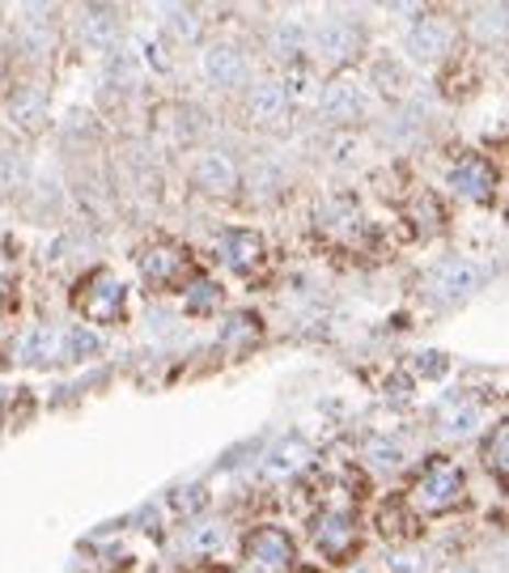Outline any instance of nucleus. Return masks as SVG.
Returning a JSON list of instances; mask_svg holds the SVG:
<instances>
[{
  "label": "nucleus",
  "instance_id": "obj_26",
  "mask_svg": "<svg viewBox=\"0 0 509 573\" xmlns=\"http://www.w3.org/2000/svg\"><path fill=\"white\" fill-rule=\"evenodd\" d=\"M64 340H68L64 357H90V352H98V345H102L94 332H81V327H77V332H64Z\"/></svg>",
  "mask_w": 509,
  "mask_h": 573
},
{
  "label": "nucleus",
  "instance_id": "obj_24",
  "mask_svg": "<svg viewBox=\"0 0 509 573\" xmlns=\"http://www.w3.org/2000/svg\"><path fill=\"white\" fill-rule=\"evenodd\" d=\"M391 570L395 573H429L433 557L425 548H408V552H391Z\"/></svg>",
  "mask_w": 509,
  "mask_h": 573
},
{
  "label": "nucleus",
  "instance_id": "obj_2",
  "mask_svg": "<svg viewBox=\"0 0 509 573\" xmlns=\"http://www.w3.org/2000/svg\"><path fill=\"white\" fill-rule=\"evenodd\" d=\"M484 281H488V272H484L479 263H472V259H445V263L433 268L429 289H433V297H438L442 306H454V302L472 297Z\"/></svg>",
  "mask_w": 509,
  "mask_h": 573
},
{
  "label": "nucleus",
  "instance_id": "obj_34",
  "mask_svg": "<svg viewBox=\"0 0 509 573\" xmlns=\"http://www.w3.org/2000/svg\"><path fill=\"white\" fill-rule=\"evenodd\" d=\"M454 573H476V570H454Z\"/></svg>",
  "mask_w": 509,
  "mask_h": 573
},
{
  "label": "nucleus",
  "instance_id": "obj_1",
  "mask_svg": "<svg viewBox=\"0 0 509 573\" xmlns=\"http://www.w3.org/2000/svg\"><path fill=\"white\" fill-rule=\"evenodd\" d=\"M318 111L331 124H365L370 120V94H365V86H357L349 77H336V81L323 86Z\"/></svg>",
  "mask_w": 509,
  "mask_h": 573
},
{
  "label": "nucleus",
  "instance_id": "obj_31",
  "mask_svg": "<svg viewBox=\"0 0 509 573\" xmlns=\"http://www.w3.org/2000/svg\"><path fill=\"white\" fill-rule=\"evenodd\" d=\"M22 170H26V161L18 158V154L0 158V188H13V183H22Z\"/></svg>",
  "mask_w": 509,
  "mask_h": 573
},
{
  "label": "nucleus",
  "instance_id": "obj_17",
  "mask_svg": "<svg viewBox=\"0 0 509 573\" xmlns=\"http://www.w3.org/2000/svg\"><path fill=\"white\" fill-rule=\"evenodd\" d=\"M81 38L90 43V47H106V43H115L120 38V18L111 13V9H90L86 13V22H81Z\"/></svg>",
  "mask_w": 509,
  "mask_h": 573
},
{
  "label": "nucleus",
  "instance_id": "obj_3",
  "mask_svg": "<svg viewBox=\"0 0 509 573\" xmlns=\"http://www.w3.org/2000/svg\"><path fill=\"white\" fill-rule=\"evenodd\" d=\"M463 497V472L450 459H433L429 472L416 484V502L420 509H450Z\"/></svg>",
  "mask_w": 509,
  "mask_h": 573
},
{
  "label": "nucleus",
  "instance_id": "obj_13",
  "mask_svg": "<svg viewBox=\"0 0 509 573\" xmlns=\"http://www.w3.org/2000/svg\"><path fill=\"white\" fill-rule=\"evenodd\" d=\"M222 255L234 272H255L259 259H263V238H259L255 229H225Z\"/></svg>",
  "mask_w": 509,
  "mask_h": 573
},
{
  "label": "nucleus",
  "instance_id": "obj_22",
  "mask_svg": "<svg viewBox=\"0 0 509 573\" xmlns=\"http://www.w3.org/2000/svg\"><path fill=\"white\" fill-rule=\"evenodd\" d=\"M179 251H170V247H158V251H149L145 259H140V268H145V277L149 281H170L174 272H179Z\"/></svg>",
  "mask_w": 509,
  "mask_h": 573
},
{
  "label": "nucleus",
  "instance_id": "obj_6",
  "mask_svg": "<svg viewBox=\"0 0 509 573\" xmlns=\"http://www.w3.org/2000/svg\"><path fill=\"white\" fill-rule=\"evenodd\" d=\"M450 43H454V26L445 18H438V13L420 18L412 31H408V52L420 64H438L450 52Z\"/></svg>",
  "mask_w": 509,
  "mask_h": 573
},
{
  "label": "nucleus",
  "instance_id": "obj_33",
  "mask_svg": "<svg viewBox=\"0 0 509 573\" xmlns=\"http://www.w3.org/2000/svg\"><path fill=\"white\" fill-rule=\"evenodd\" d=\"M4 297H9V285H4V281H0V306H4Z\"/></svg>",
  "mask_w": 509,
  "mask_h": 573
},
{
  "label": "nucleus",
  "instance_id": "obj_32",
  "mask_svg": "<svg viewBox=\"0 0 509 573\" xmlns=\"http://www.w3.org/2000/svg\"><path fill=\"white\" fill-rule=\"evenodd\" d=\"M242 336H259V323H255V318H229V327H225V340H229V345H238V340H242Z\"/></svg>",
  "mask_w": 509,
  "mask_h": 573
},
{
  "label": "nucleus",
  "instance_id": "obj_11",
  "mask_svg": "<svg viewBox=\"0 0 509 573\" xmlns=\"http://www.w3.org/2000/svg\"><path fill=\"white\" fill-rule=\"evenodd\" d=\"M195 183L208 191V195H229V191L238 188V166L229 154H204V158L195 161Z\"/></svg>",
  "mask_w": 509,
  "mask_h": 573
},
{
  "label": "nucleus",
  "instance_id": "obj_27",
  "mask_svg": "<svg viewBox=\"0 0 509 573\" xmlns=\"http://www.w3.org/2000/svg\"><path fill=\"white\" fill-rule=\"evenodd\" d=\"M344 222H357V209H352L349 200H336V204H327V209H318V225H327V229H336V225Z\"/></svg>",
  "mask_w": 509,
  "mask_h": 573
},
{
  "label": "nucleus",
  "instance_id": "obj_7",
  "mask_svg": "<svg viewBox=\"0 0 509 573\" xmlns=\"http://www.w3.org/2000/svg\"><path fill=\"white\" fill-rule=\"evenodd\" d=\"M247 557H251L259 570H285L293 561V540L281 527H259L247 536Z\"/></svg>",
  "mask_w": 509,
  "mask_h": 573
},
{
  "label": "nucleus",
  "instance_id": "obj_8",
  "mask_svg": "<svg viewBox=\"0 0 509 573\" xmlns=\"http://www.w3.org/2000/svg\"><path fill=\"white\" fill-rule=\"evenodd\" d=\"M18 34H22L26 52L47 56V52L56 47V18H52V9H47V4H26V9L18 13Z\"/></svg>",
  "mask_w": 509,
  "mask_h": 573
},
{
  "label": "nucleus",
  "instance_id": "obj_25",
  "mask_svg": "<svg viewBox=\"0 0 509 573\" xmlns=\"http://www.w3.org/2000/svg\"><path fill=\"white\" fill-rule=\"evenodd\" d=\"M506 442H509V425L501 420L497 434L488 438V450H484V459H488V468H493L497 476H506Z\"/></svg>",
  "mask_w": 509,
  "mask_h": 573
},
{
  "label": "nucleus",
  "instance_id": "obj_4",
  "mask_svg": "<svg viewBox=\"0 0 509 573\" xmlns=\"http://www.w3.org/2000/svg\"><path fill=\"white\" fill-rule=\"evenodd\" d=\"M200 72H204L208 86H217V90H234V86L247 81L251 64H247V56H242L234 43H213V47H204V56H200Z\"/></svg>",
  "mask_w": 509,
  "mask_h": 573
},
{
  "label": "nucleus",
  "instance_id": "obj_20",
  "mask_svg": "<svg viewBox=\"0 0 509 573\" xmlns=\"http://www.w3.org/2000/svg\"><path fill=\"white\" fill-rule=\"evenodd\" d=\"M161 26L174 34L179 43H195L200 38V18L183 9V4H161Z\"/></svg>",
  "mask_w": 509,
  "mask_h": 573
},
{
  "label": "nucleus",
  "instance_id": "obj_21",
  "mask_svg": "<svg viewBox=\"0 0 509 573\" xmlns=\"http://www.w3.org/2000/svg\"><path fill=\"white\" fill-rule=\"evenodd\" d=\"M43 106H47V94H43V90H18V94H13V111H9V115H13L22 127H38L43 124V115H47Z\"/></svg>",
  "mask_w": 509,
  "mask_h": 573
},
{
  "label": "nucleus",
  "instance_id": "obj_19",
  "mask_svg": "<svg viewBox=\"0 0 509 573\" xmlns=\"http://www.w3.org/2000/svg\"><path fill=\"white\" fill-rule=\"evenodd\" d=\"M472 34L479 43H501L506 38V9L501 4H479L472 13Z\"/></svg>",
  "mask_w": 509,
  "mask_h": 573
},
{
  "label": "nucleus",
  "instance_id": "obj_14",
  "mask_svg": "<svg viewBox=\"0 0 509 573\" xmlns=\"http://www.w3.org/2000/svg\"><path fill=\"white\" fill-rule=\"evenodd\" d=\"M81 306L94 318H115L120 306H124V285H120L111 272H98L94 281L86 285V293H81Z\"/></svg>",
  "mask_w": 509,
  "mask_h": 573
},
{
  "label": "nucleus",
  "instance_id": "obj_12",
  "mask_svg": "<svg viewBox=\"0 0 509 573\" xmlns=\"http://www.w3.org/2000/svg\"><path fill=\"white\" fill-rule=\"evenodd\" d=\"M450 188L467 200H488L493 195V166L484 158H459L450 170Z\"/></svg>",
  "mask_w": 509,
  "mask_h": 573
},
{
  "label": "nucleus",
  "instance_id": "obj_5",
  "mask_svg": "<svg viewBox=\"0 0 509 573\" xmlns=\"http://www.w3.org/2000/svg\"><path fill=\"white\" fill-rule=\"evenodd\" d=\"M315 47L323 64H344L361 47V26L349 18H323L315 31Z\"/></svg>",
  "mask_w": 509,
  "mask_h": 573
},
{
  "label": "nucleus",
  "instance_id": "obj_18",
  "mask_svg": "<svg viewBox=\"0 0 509 573\" xmlns=\"http://www.w3.org/2000/svg\"><path fill=\"white\" fill-rule=\"evenodd\" d=\"M183 548H188V552H222L225 523H217V518H200V523H191L188 536H183Z\"/></svg>",
  "mask_w": 509,
  "mask_h": 573
},
{
  "label": "nucleus",
  "instance_id": "obj_16",
  "mask_svg": "<svg viewBox=\"0 0 509 573\" xmlns=\"http://www.w3.org/2000/svg\"><path fill=\"white\" fill-rule=\"evenodd\" d=\"M438 420H442V429L450 438H467L479 425V400H472V395H450L442 404V413H438Z\"/></svg>",
  "mask_w": 509,
  "mask_h": 573
},
{
  "label": "nucleus",
  "instance_id": "obj_9",
  "mask_svg": "<svg viewBox=\"0 0 509 573\" xmlns=\"http://www.w3.org/2000/svg\"><path fill=\"white\" fill-rule=\"evenodd\" d=\"M285 111H289L285 81H255V90L247 94V115H251L255 124H263V127L281 124Z\"/></svg>",
  "mask_w": 509,
  "mask_h": 573
},
{
  "label": "nucleus",
  "instance_id": "obj_30",
  "mask_svg": "<svg viewBox=\"0 0 509 573\" xmlns=\"http://www.w3.org/2000/svg\"><path fill=\"white\" fill-rule=\"evenodd\" d=\"M204 502H208V493H204L200 484H191V488H174V506L188 509V514H195V509H204Z\"/></svg>",
  "mask_w": 509,
  "mask_h": 573
},
{
  "label": "nucleus",
  "instance_id": "obj_28",
  "mask_svg": "<svg viewBox=\"0 0 509 573\" xmlns=\"http://www.w3.org/2000/svg\"><path fill=\"white\" fill-rule=\"evenodd\" d=\"M272 47H276L281 56H293V52L302 47V26H297V22H285V26H276V31H272Z\"/></svg>",
  "mask_w": 509,
  "mask_h": 573
},
{
  "label": "nucleus",
  "instance_id": "obj_29",
  "mask_svg": "<svg viewBox=\"0 0 509 573\" xmlns=\"http://www.w3.org/2000/svg\"><path fill=\"white\" fill-rule=\"evenodd\" d=\"M217 289L208 285V281H200V285H191V293H188V311H195V315H204L208 306H217Z\"/></svg>",
  "mask_w": 509,
  "mask_h": 573
},
{
  "label": "nucleus",
  "instance_id": "obj_15",
  "mask_svg": "<svg viewBox=\"0 0 509 573\" xmlns=\"http://www.w3.org/2000/svg\"><path fill=\"white\" fill-rule=\"evenodd\" d=\"M318 548L327 552V557H349L352 548H357V527H352L349 514H327L323 523H318Z\"/></svg>",
  "mask_w": 509,
  "mask_h": 573
},
{
  "label": "nucleus",
  "instance_id": "obj_10",
  "mask_svg": "<svg viewBox=\"0 0 509 573\" xmlns=\"http://www.w3.org/2000/svg\"><path fill=\"white\" fill-rule=\"evenodd\" d=\"M306 459H310V446L302 442V438H281V442L268 446V454H263V476L268 480L297 476L306 468Z\"/></svg>",
  "mask_w": 509,
  "mask_h": 573
},
{
  "label": "nucleus",
  "instance_id": "obj_23",
  "mask_svg": "<svg viewBox=\"0 0 509 573\" xmlns=\"http://www.w3.org/2000/svg\"><path fill=\"white\" fill-rule=\"evenodd\" d=\"M365 454H370L378 468H399V463H404V446L395 442V438H370Z\"/></svg>",
  "mask_w": 509,
  "mask_h": 573
}]
</instances>
